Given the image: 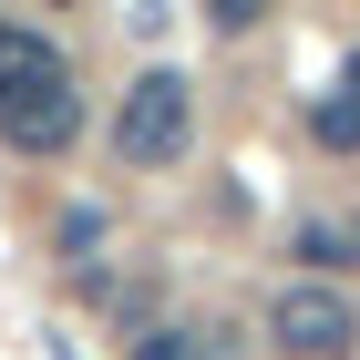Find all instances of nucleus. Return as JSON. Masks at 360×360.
<instances>
[{
  "instance_id": "obj_1",
  "label": "nucleus",
  "mask_w": 360,
  "mask_h": 360,
  "mask_svg": "<svg viewBox=\"0 0 360 360\" xmlns=\"http://www.w3.org/2000/svg\"><path fill=\"white\" fill-rule=\"evenodd\" d=\"M186 144H195V83L186 72H144L124 93V113H113V155L165 175V165H186Z\"/></svg>"
},
{
  "instance_id": "obj_2",
  "label": "nucleus",
  "mask_w": 360,
  "mask_h": 360,
  "mask_svg": "<svg viewBox=\"0 0 360 360\" xmlns=\"http://www.w3.org/2000/svg\"><path fill=\"white\" fill-rule=\"evenodd\" d=\"M268 340L288 360H350L360 350V309L340 299L330 278H288V288L268 299Z\"/></svg>"
},
{
  "instance_id": "obj_3",
  "label": "nucleus",
  "mask_w": 360,
  "mask_h": 360,
  "mask_svg": "<svg viewBox=\"0 0 360 360\" xmlns=\"http://www.w3.org/2000/svg\"><path fill=\"white\" fill-rule=\"evenodd\" d=\"M72 83V62H62L52 31H31V21H0V113L31 103V93H62Z\"/></svg>"
},
{
  "instance_id": "obj_4",
  "label": "nucleus",
  "mask_w": 360,
  "mask_h": 360,
  "mask_svg": "<svg viewBox=\"0 0 360 360\" xmlns=\"http://www.w3.org/2000/svg\"><path fill=\"white\" fill-rule=\"evenodd\" d=\"M0 134L21 144V155H62V144L83 134V93H72V83H62V93H31V103L0 113Z\"/></svg>"
},
{
  "instance_id": "obj_5",
  "label": "nucleus",
  "mask_w": 360,
  "mask_h": 360,
  "mask_svg": "<svg viewBox=\"0 0 360 360\" xmlns=\"http://www.w3.org/2000/svg\"><path fill=\"white\" fill-rule=\"evenodd\" d=\"M309 134L330 144V155H360V52L340 62V83L319 93V113H309Z\"/></svg>"
},
{
  "instance_id": "obj_6",
  "label": "nucleus",
  "mask_w": 360,
  "mask_h": 360,
  "mask_svg": "<svg viewBox=\"0 0 360 360\" xmlns=\"http://www.w3.org/2000/svg\"><path fill=\"white\" fill-rule=\"evenodd\" d=\"M134 360H195V340H186V330H144Z\"/></svg>"
},
{
  "instance_id": "obj_7",
  "label": "nucleus",
  "mask_w": 360,
  "mask_h": 360,
  "mask_svg": "<svg viewBox=\"0 0 360 360\" xmlns=\"http://www.w3.org/2000/svg\"><path fill=\"white\" fill-rule=\"evenodd\" d=\"M62 248H72V257L103 248V217H93V206H72V217H62Z\"/></svg>"
}]
</instances>
